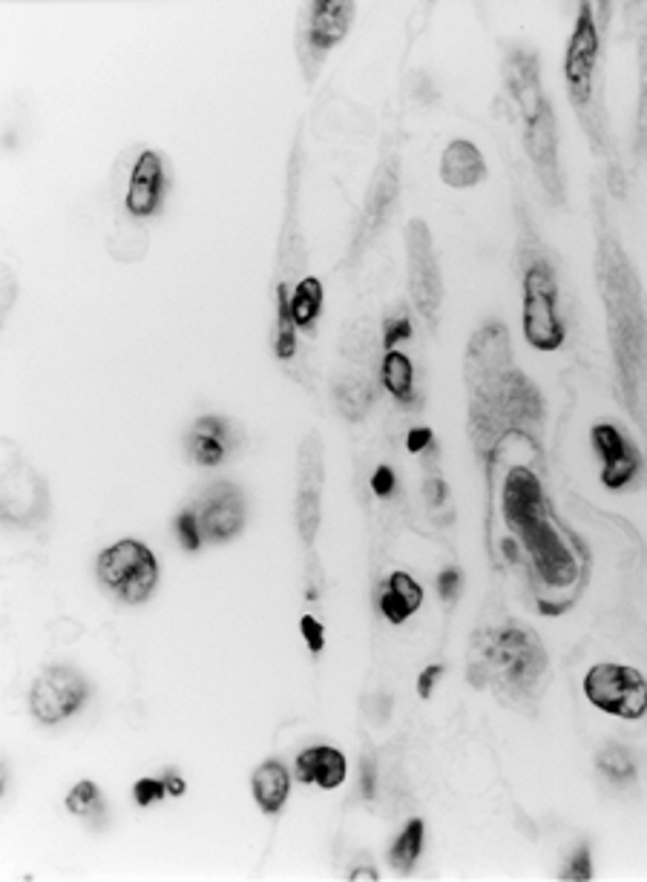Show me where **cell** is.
<instances>
[{"instance_id":"2","label":"cell","mask_w":647,"mask_h":882,"mask_svg":"<svg viewBox=\"0 0 647 882\" xmlns=\"http://www.w3.org/2000/svg\"><path fill=\"white\" fill-rule=\"evenodd\" d=\"M547 656L538 635L521 626L489 630L475 642L473 679L501 696H530L544 676Z\"/></svg>"},{"instance_id":"8","label":"cell","mask_w":647,"mask_h":882,"mask_svg":"<svg viewBox=\"0 0 647 882\" xmlns=\"http://www.w3.org/2000/svg\"><path fill=\"white\" fill-rule=\"evenodd\" d=\"M595 58H599V30H595L590 3H581L579 21H576L570 46H567V58H564V76H567V87H570L576 104L590 101Z\"/></svg>"},{"instance_id":"21","label":"cell","mask_w":647,"mask_h":882,"mask_svg":"<svg viewBox=\"0 0 647 882\" xmlns=\"http://www.w3.org/2000/svg\"><path fill=\"white\" fill-rule=\"evenodd\" d=\"M383 383L397 400H411V388H415V369L411 360L400 351H388L383 360Z\"/></svg>"},{"instance_id":"29","label":"cell","mask_w":647,"mask_h":882,"mask_svg":"<svg viewBox=\"0 0 647 882\" xmlns=\"http://www.w3.org/2000/svg\"><path fill=\"white\" fill-rule=\"evenodd\" d=\"M299 633H303V638L308 642V649H311V653H320V649L326 647V626H320V621L314 619V615H303V621H299Z\"/></svg>"},{"instance_id":"25","label":"cell","mask_w":647,"mask_h":882,"mask_svg":"<svg viewBox=\"0 0 647 882\" xmlns=\"http://www.w3.org/2000/svg\"><path fill=\"white\" fill-rule=\"evenodd\" d=\"M67 807L76 816H90L95 811H101V793L99 784L92 782H78L67 796Z\"/></svg>"},{"instance_id":"6","label":"cell","mask_w":647,"mask_h":882,"mask_svg":"<svg viewBox=\"0 0 647 882\" xmlns=\"http://www.w3.org/2000/svg\"><path fill=\"white\" fill-rule=\"evenodd\" d=\"M406 248H409V287L411 296L418 302V310L434 323V314L441 308L443 285L438 259H434L429 227L423 222H409L406 230Z\"/></svg>"},{"instance_id":"1","label":"cell","mask_w":647,"mask_h":882,"mask_svg":"<svg viewBox=\"0 0 647 882\" xmlns=\"http://www.w3.org/2000/svg\"><path fill=\"white\" fill-rule=\"evenodd\" d=\"M503 509H507V523L515 529L518 541L533 561L541 581L549 587H567L576 581L579 566L570 546L558 535L544 495H541L538 477L530 468L518 466L510 472L507 491H503Z\"/></svg>"},{"instance_id":"18","label":"cell","mask_w":647,"mask_h":882,"mask_svg":"<svg viewBox=\"0 0 647 882\" xmlns=\"http://www.w3.org/2000/svg\"><path fill=\"white\" fill-rule=\"evenodd\" d=\"M291 791L288 770L280 762H265L253 773V796L265 814H280Z\"/></svg>"},{"instance_id":"3","label":"cell","mask_w":647,"mask_h":882,"mask_svg":"<svg viewBox=\"0 0 647 882\" xmlns=\"http://www.w3.org/2000/svg\"><path fill=\"white\" fill-rule=\"evenodd\" d=\"M99 578L127 603H141L150 598L159 581V566L152 552L138 541H118L101 552Z\"/></svg>"},{"instance_id":"32","label":"cell","mask_w":647,"mask_h":882,"mask_svg":"<svg viewBox=\"0 0 647 882\" xmlns=\"http://www.w3.org/2000/svg\"><path fill=\"white\" fill-rule=\"evenodd\" d=\"M372 489L381 495V498H388L391 491H395V472L388 466H381L377 472H374L372 477Z\"/></svg>"},{"instance_id":"20","label":"cell","mask_w":647,"mask_h":882,"mask_svg":"<svg viewBox=\"0 0 647 882\" xmlns=\"http://www.w3.org/2000/svg\"><path fill=\"white\" fill-rule=\"evenodd\" d=\"M334 400L337 408H340L349 420H360V417H366V411L372 408L374 388L372 383L363 377H345L337 383Z\"/></svg>"},{"instance_id":"19","label":"cell","mask_w":647,"mask_h":882,"mask_svg":"<svg viewBox=\"0 0 647 882\" xmlns=\"http://www.w3.org/2000/svg\"><path fill=\"white\" fill-rule=\"evenodd\" d=\"M395 199H397V173H391V170H383L381 179H377V184H374V190L368 193L366 213H363V227H360V236H363V239H372V236L377 234V227L386 222V216H388V211H391Z\"/></svg>"},{"instance_id":"34","label":"cell","mask_w":647,"mask_h":882,"mask_svg":"<svg viewBox=\"0 0 647 882\" xmlns=\"http://www.w3.org/2000/svg\"><path fill=\"white\" fill-rule=\"evenodd\" d=\"M441 667H438V664H432V667H427V670L420 672V681H418V690H420V696H423V699H429V696H432V687H434V681L441 679Z\"/></svg>"},{"instance_id":"13","label":"cell","mask_w":647,"mask_h":882,"mask_svg":"<svg viewBox=\"0 0 647 882\" xmlns=\"http://www.w3.org/2000/svg\"><path fill=\"white\" fill-rule=\"evenodd\" d=\"M349 777L345 756L337 747H308L297 756V779L303 784H320L326 791H334Z\"/></svg>"},{"instance_id":"9","label":"cell","mask_w":647,"mask_h":882,"mask_svg":"<svg viewBox=\"0 0 647 882\" xmlns=\"http://www.w3.org/2000/svg\"><path fill=\"white\" fill-rule=\"evenodd\" d=\"M196 521L205 541H228L242 532L245 504L237 486L216 483L202 495L196 509Z\"/></svg>"},{"instance_id":"37","label":"cell","mask_w":647,"mask_h":882,"mask_svg":"<svg viewBox=\"0 0 647 882\" xmlns=\"http://www.w3.org/2000/svg\"><path fill=\"white\" fill-rule=\"evenodd\" d=\"M164 782H168V791L173 793V796H182L184 788H188V784H184V779H179V777H168Z\"/></svg>"},{"instance_id":"24","label":"cell","mask_w":647,"mask_h":882,"mask_svg":"<svg viewBox=\"0 0 647 882\" xmlns=\"http://www.w3.org/2000/svg\"><path fill=\"white\" fill-rule=\"evenodd\" d=\"M276 357L280 360H288L291 354H294V346H297V340H294V317H291V299L288 294H285V285H280V291H276Z\"/></svg>"},{"instance_id":"27","label":"cell","mask_w":647,"mask_h":882,"mask_svg":"<svg viewBox=\"0 0 647 882\" xmlns=\"http://www.w3.org/2000/svg\"><path fill=\"white\" fill-rule=\"evenodd\" d=\"M175 532H179V543H182L184 550H198V543H202V529H198V521H196V512H182L179 518H175Z\"/></svg>"},{"instance_id":"28","label":"cell","mask_w":647,"mask_h":882,"mask_svg":"<svg viewBox=\"0 0 647 882\" xmlns=\"http://www.w3.org/2000/svg\"><path fill=\"white\" fill-rule=\"evenodd\" d=\"M164 793H170L168 782H159V779H138L136 782V802L141 807L164 800Z\"/></svg>"},{"instance_id":"35","label":"cell","mask_w":647,"mask_h":882,"mask_svg":"<svg viewBox=\"0 0 647 882\" xmlns=\"http://www.w3.org/2000/svg\"><path fill=\"white\" fill-rule=\"evenodd\" d=\"M429 443H432V429L409 431V452H423Z\"/></svg>"},{"instance_id":"5","label":"cell","mask_w":647,"mask_h":882,"mask_svg":"<svg viewBox=\"0 0 647 882\" xmlns=\"http://www.w3.org/2000/svg\"><path fill=\"white\" fill-rule=\"evenodd\" d=\"M558 287L544 262L533 264L524 280V333L526 342L538 351H556L564 342V328L558 319Z\"/></svg>"},{"instance_id":"26","label":"cell","mask_w":647,"mask_h":882,"mask_svg":"<svg viewBox=\"0 0 647 882\" xmlns=\"http://www.w3.org/2000/svg\"><path fill=\"white\" fill-rule=\"evenodd\" d=\"M599 768H602L613 782H627V779L633 777L631 756H627L622 747H608V750H602V756H599Z\"/></svg>"},{"instance_id":"11","label":"cell","mask_w":647,"mask_h":882,"mask_svg":"<svg viewBox=\"0 0 647 882\" xmlns=\"http://www.w3.org/2000/svg\"><path fill=\"white\" fill-rule=\"evenodd\" d=\"M593 445L604 461L602 468L604 486H608V489H622V486H627L631 477L636 475V457H633L631 445L625 443V438H622L613 426L602 422V426H595L593 429Z\"/></svg>"},{"instance_id":"22","label":"cell","mask_w":647,"mask_h":882,"mask_svg":"<svg viewBox=\"0 0 647 882\" xmlns=\"http://www.w3.org/2000/svg\"><path fill=\"white\" fill-rule=\"evenodd\" d=\"M320 305H322V282L308 276V280L299 282L294 296H291V317H294V323H297L299 328H308V325L317 319V314H320Z\"/></svg>"},{"instance_id":"7","label":"cell","mask_w":647,"mask_h":882,"mask_svg":"<svg viewBox=\"0 0 647 882\" xmlns=\"http://www.w3.org/2000/svg\"><path fill=\"white\" fill-rule=\"evenodd\" d=\"M87 699V685L69 667H49L41 672L30 696V708L35 719L44 724H58L76 713Z\"/></svg>"},{"instance_id":"15","label":"cell","mask_w":647,"mask_h":882,"mask_svg":"<svg viewBox=\"0 0 647 882\" xmlns=\"http://www.w3.org/2000/svg\"><path fill=\"white\" fill-rule=\"evenodd\" d=\"M484 176H487V165H484V156H480L478 147H475L473 142L457 138V142H452L450 147L443 150L441 161L443 184H450V188L455 190L475 188Z\"/></svg>"},{"instance_id":"17","label":"cell","mask_w":647,"mask_h":882,"mask_svg":"<svg viewBox=\"0 0 647 882\" xmlns=\"http://www.w3.org/2000/svg\"><path fill=\"white\" fill-rule=\"evenodd\" d=\"M230 426L219 417H202L191 431V452L202 466H216L228 452Z\"/></svg>"},{"instance_id":"33","label":"cell","mask_w":647,"mask_h":882,"mask_svg":"<svg viewBox=\"0 0 647 882\" xmlns=\"http://www.w3.org/2000/svg\"><path fill=\"white\" fill-rule=\"evenodd\" d=\"M457 587H461V573H457V569H446V573H441V578H438V589H441V596L446 598V601H452V598L457 596Z\"/></svg>"},{"instance_id":"31","label":"cell","mask_w":647,"mask_h":882,"mask_svg":"<svg viewBox=\"0 0 647 882\" xmlns=\"http://www.w3.org/2000/svg\"><path fill=\"white\" fill-rule=\"evenodd\" d=\"M406 337H411V323L404 317V314H400L397 319H386V348L388 351H395L397 342L406 340Z\"/></svg>"},{"instance_id":"30","label":"cell","mask_w":647,"mask_h":882,"mask_svg":"<svg viewBox=\"0 0 647 882\" xmlns=\"http://www.w3.org/2000/svg\"><path fill=\"white\" fill-rule=\"evenodd\" d=\"M590 853H587V848H579V851L572 853L570 866L564 868V880H590Z\"/></svg>"},{"instance_id":"38","label":"cell","mask_w":647,"mask_h":882,"mask_svg":"<svg viewBox=\"0 0 647 882\" xmlns=\"http://www.w3.org/2000/svg\"><path fill=\"white\" fill-rule=\"evenodd\" d=\"M351 880H357V882H363V880H377V871H374V868H357V871H351Z\"/></svg>"},{"instance_id":"10","label":"cell","mask_w":647,"mask_h":882,"mask_svg":"<svg viewBox=\"0 0 647 882\" xmlns=\"http://www.w3.org/2000/svg\"><path fill=\"white\" fill-rule=\"evenodd\" d=\"M322 500V452L317 438H308L299 449V491H297V523L303 541H314L320 527Z\"/></svg>"},{"instance_id":"12","label":"cell","mask_w":647,"mask_h":882,"mask_svg":"<svg viewBox=\"0 0 647 882\" xmlns=\"http://www.w3.org/2000/svg\"><path fill=\"white\" fill-rule=\"evenodd\" d=\"M161 184H164V167L156 152H141L129 176L127 211L133 216H150L161 202Z\"/></svg>"},{"instance_id":"36","label":"cell","mask_w":647,"mask_h":882,"mask_svg":"<svg viewBox=\"0 0 647 882\" xmlns=\"http://www.w3.org/2000/svg\"><path fill=\"white\" fill-rule=\"evenodd\" d=\"M363 796L372 800L374 796V759H363Z\"/></svg>"},{"instance_id":"23","label":"cell","mask_w":647,"mask_h":882,"mask_svg":"<svg viewBox=\"0 0 647 882\" xmlns=\"http://www.w3.org/2000/svg\"><path fill=\"white\" fill-rule=\"evenodd\" d=\"M420 848H423V823L420 819H411L409 825L404 828V834L397 837V843L391 845V866L400 871V874H409L415 862L420 857Z\"/></svg>"},{"instance_id":"4","label":"cell","mask_w":647,"mask_h":882,"mask_svg":"<svg viewBox=\"0 0 647 882\" xmlns=\"http://www.w3.org/2000/svg\"><path fill=\"white\" fill-rule=\"evenodd\" d=\"M584 696L610 716L642 719L647 713L645 676L625 664H595L584 676Z\"/></svg>"},{"instance_id":"16","label":"cell","mask_w":647,"mask_h":882,"mask_svg":"<svg viewBox=\"0 0 647 882\" xmlns=\"http://www.w3.org/2000/svg\"><path fill=\"white\" fill-rule=\"evenodd\" d=\"M423 603V589L420 584L406 573H391L388 575L386 587L381 596V610L391 624H404L409 615L420 610Z\"/></svg>"},{"instance_id":"14","label":"cell","mask_w":647,"mask_h":882,"mask_svg":"<svg viewBox=\"0 0 647 882\" xmlns=\"http://www.w3.org/2000/svg\"><path fill=\"white\" fill-rule=\"evenodd\" d=\"M354 21V3L345 0H320L311 9V46L317 53H328L337 41L345 38Z\"/></svg>"}]
</instances>
